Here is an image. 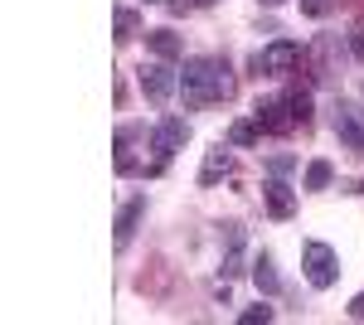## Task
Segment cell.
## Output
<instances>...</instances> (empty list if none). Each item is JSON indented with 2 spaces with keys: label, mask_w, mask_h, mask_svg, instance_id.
Returning a JSON list of instances; mask_svg holds the SVG:
<instances>
[{
  "label": "cell",
  "mask_w": 364,
  "mask_h": 325,
  "mask_svg": "<svg viewBox=\"0 0 364 325\" xmlns=\"http://www.w3.org/2000/svg\"><path fill=\"white\" fill-rule=\"evenodd\" d=\"M233 68L228 58H185V73H180V92H185V107H204V102H228L233 97Z\"/></svg>",
  "instance_id": "6da1fadb"
},
{
  "label": "cell",
  "mask_w": 364,
  "mask_h": 325,
  "mask_svg": "<svg viewBox=\"0 0 364 325\" xmlns=\"http://www.w3.org/2000/svg\"><path fill=\"white\" fill-rule=\"evenodd\" d=\"M301 272H306V282L316 287V292H331L340 282V257L331 243H301Z\"/></svg>",
  "instance_id": "7a4b0ae2"
},
{
  "label": "cell",
  "mask_w": 364,
  "mask_h": 325,
  "mask_svg": "<svg viewBox=\"0 0 364 325\" xmlns=\"http://www.w3.org/2000/svg\"><path fill=\"white\" fill-rule=\"evenodd\" d=\"M306 58H311V82H336L340 58H345L340 34H316V44L306 49Z\"/></svg>",
  "instance_id": "3957f363"
},
{
  "label": "cell",
  "mask_w": 364,
  "mask_h": 325,
  "mask_svg": "<svg viewBox=\"0 0 364 325\" xmlns=\"http://www.w3.org/2000/svg\"><path fill=\"white\" fill-rule=\"evenodd\" d=\"M175 87H180V78H175V68H170L166 58H156V63H141V92H146V102H170L175 97Z\"/></svg>",
  "instance_id": "277c9868"
},
{
  "label": "cell",
  "mask_w": 364,
  "mask_h": 325,
  "mask_svg": "<svg viewBox=\"0 0 364 325\" xmlns=\"http://www.w3.org/2000/svg\"><path fill=\"white\" fill-rule=\"evenodd\" d=\"M336 136L350 156H364V112L355 102H336Z\"/></svg>",
  "instance_id": "5b68a950"
},
{
  "label": "cell",
  "mask_w": 364,
  "mask_h": 325,
  "mask_svg": "<svg viewBox=\"0 0 364 325\" xmlns=\"http://www.w3.org/2000/svg\"><path fill=\"white\" fill-rule=\"evenodd\" d=\"M262 54H267V78H287V73H296L306 63V49L296 39H272Z\"/></svg>",
  "instance_id": "8992f818"
},
{
  "label": "cell",
  "mask_w": 364,
  "mask_h": 325,
  "mask_svg": "<svg viewBox=\"0 0 364 325\" xmlns=\"http://www.w3.org/2000/svg\"><path fill=\"white\" fill-rule=\"evenodd\" d=\"M185 141H190V122H185V117H166V122L151 132V151H156V161H170Z\"/></svg>",
  "instance_id": "52a82bcc"
},
{
  "label": "cell",
  "mask_w": 364,
  "mask_h": 325,
  "mask_svg": "<svg viewBox=\"0 0 364 325\" xmlns=\"http://www.w3.org/2000/svg\"><path fill=\"white\" fill-rule=\"evenodd\" d=\"M252 117L262 122V132H272V136H287L291 127H296V117H291V102H287V97H257Z\"/></svg>",
  "instance_id": "ba28073f"
},
{
  "label": "cell",
  "mask_w": 364,
  "mask_h": 325,
  "mask_svg": "<svg viewBox=\"0 0 364 325\" xmlns=\"http://www.w3.org/2000/svg\"><path fill=\"white\" fill-rule=\"evenodd\" d=\"M262 204L272 218H291L296 214V190L287 185V175H267L262 180Z\"/></svg>",
  "instance_id": "9c48e42d"
},
{
  "label": "cell",
  "mask_w": 364,
  "mask_h": 325,
  "mask_svg": "<svg viewBox=\"0 0 364 325\" xmlns=\"http://www.w3.org/2000/svg\"><path fill=\"white\" fill-rule=\"evenodd\" d=\"M228 175H233V151L219 141V146L204 156V165H199V190H214L219 180H228Z\"/></svg>",
  "instance_id": "30bf717a"
},
{
  "label": "cell",
  "mask_w": 364,
  "mask_h": 325,
  "mask_svg": "<svg viewBox=\"0 0 364 325\" xmlns=\"http://www.w3.org/2000/svg\"><path fill=\"white\" fill-rule=\"evenodd\" d=\"M146 49L156 58H166V63H175V58H185V39L175 29H146Z\"/></svg>",
  "instance_id": "8fae6325"
},
{
  "label": "cell",
  "mask_w": 364,
  "mask_h": 325,
  "mask_svg": "<svg viewBox=\"0 0 364 325\" xmlns=\"http://www.w3.org/2000/svg\"><path fill=\"white\" fill-rule=\"evenodd\" d=\"M146 218V194H136V199H127L122 209H117V247L132 243V233H136V223Z\"/></svg>",
  "instance_id": "7c38bea8"
},
{
  "label": "cell",
  "mask_w": 364,
  "mask_h": 325,
  "mask_svg": "<svg viewBox=\"0 0 364 325\" xmlns=\"http://www.w3.org/2000/svg\"><path fill=\"white\" fill-rule=\"evenodd\" d=\"M252 282H257V292H262V297H277V292H282L277 257H272V252H257V257H252Z\"/></svg>",
  "instance_id": "4fadbf2b"
},
{
  "label": "cell",
  "mask_w": 364,
  "mask_h": 325,
  "mask_svg": "<svg viewBox=\"0 0 364 325\" xmlns=\"http://www.w3.org/2000/svg\"><path fill=\"white\" fill-rule=\"evenodd\" d=\"M287 102H291L296 127H311V122H316V112H311V82H291V87H287Z\"/></svg>",
  "instance_id": "5bb4252c"
},
{
  "label": "cell",
  "mask_w": 364,
  "mask_h": 325,
  "mask_svg": "<svg viewBox=\"0 0 364 325\" xmlns=\"http://www.w3.org/2000/svg\"><path fill=\"white\" fill-rule=\"evenodd\" d=\"M257 141H262V122H257V117L228 127V146H257Z\"/></svg>",
  "instance_id": "9a60e30c"
},
{
  "label": "cell",
  "mask_w": 364,
  "mask_h": 325,
  "mask_svg": "<svg viewBox=\"0 0 364 325\" xmlns=\"http://www.w3.org/2000/svg\"><path fill=\"white\" fill-rule=\"evenodd\" d=\"M331 180H336V165L331 161H311L306 165V190H331Z\"/></svg>",
  "instance_id": "2e32d148"
},
{
  "label": "cell",
  "mask_w": 364,
  "mask_h": 325,
  "mask_svg": "<svg viewBox=\"0 0 364 325\" xmlns=\"http://www.w3.org/2000/svg\"><path fill=\"white\" fill-rule=\"evenodd\" d=\"M136 29H141L136 10H132V5H117V44H127V39H132Z\"/></svg>",
  "instance_id": "e0dca14e"
},
{
  "label": "cell",
  "mask_w": 364,
  "mask_h": 325,
  "mask_svg": "<svg viewBox=\"0 0 364 325\" xmlns=\"http://www.w3.org/2000/svg\"><path fill=\"white\" fill-rule=\"evenodd\" d=\"M219 272H224V282H228V277H238V272H243V247H224V267H219Z\"/></svg>",
  "instance_id": "ac0fdd59"
},
{
  "label": "cell",
  "mask_w": 364,
  "mask_h": 325,
  "mask_svg": "<svg viewBox=\"0 0 364 325\" xmlns=\"http://www.w3.org/2000/svg\"><path fill=\"white\" fill-rule=\"evenodd\" d=\"M238 321H243V325H267V321H272V306H262V301H257V306H248Z\"/></svg>",
  "instance_id": "d6986e66"
},
{
  "label": "cell",
  "mask_w": 364,
  "mask_h": 325,
  "mask_svg": "<svg viewBox=\"0 0 364 325\" xmlns=\"http://www.w3.org/2000/svg\"><path fill=\"white\" fill-rule=\"evenodd\" d=\"M336 10V0H301V15H311V20H326Z\"/></svg>",
  "instance_id": "ffe728a7"
},
{
  "label": "cell",
  "mask_w": 364,
  "mask_h": 325,
  "mask_svg": "<svg viewBox=\"0 0 364 325\" xmlns=\"http://www.w3.org/2000/svg\"><path fill=\"white\" fill-rule=\"evenodd\" d=\"M267 170H272V175H291V170H296V156H287V151H277V156L267 161Z\"/></svg>",
  "instance_id": "44dd1931"
},
{
  "label": "cell",
  "mask_w": 364,
  "mask_h": 325,
  "mask_svg": "<svg viewBox=\"0 0 364 325\" xmlns=\"http://www.w3.org/2000/svg\"><path fill=\"white\" fill-rule=\"evenodd\" d=\"M219 243H224V247H243V223H224Z\"/></svg>",
  "instance_id": "7402d4cb"
},
{
  "label": "cell",
  "mask_w": 364,
  "mask_h": 325,
  "mask_svg": "<svg viewBox=\"0 0 364 325\" xmlns=\"http://www.w3.org/2000/svg\"><path fill=\"white\" fill-rule=\"evenodd\" d=\"M345 39H350V54H355V58H360V63H364V20H360V25H355V29H350Z\"/></svg>",
  "instance_id": "603a6c76"
},
{
  "label": "cell",
  "mask_w": 364,
  "mask_h": 325,
  "mask_svg": "<svg viewBox=\"0 0 364 325\" xmlns=\"http://www.w3.org/2000/svg\"><path fill=\"white\" fill-rule=\"evenodd\" d=\"M350 316H355V321H364V292L355 301H350Z\"/></svg>",
  "instance_id": "cb8c5ba5"
},
{
  "label": "cell",
  "mask_w": 364,
  "mask_h": 325,
  "mask_svg": "<svg viewBox=\"0 0 364 325\" xmlns=\"http://www.w3.org/2000/svg\"><path fill=\"white\" fill-rule=\"evenodd\" d=\"M257 5H282V0H257Z\"/></svg>",
  "instance_id": "d4e9b609"
},
{
  "label": "cell",
  "mask_w": 364,
  "mask_h": 325,
  "mask_svg": "<svg viewBox=\"0 0 364 325\" xmlns=\"http://www.w3.org/2000/svg\"><path fill=\"white\" fill-rule=\"evenodd\" d=\"M190 5H214V0H190Z\"/></svg>",
  "instance_id": "484cf974"
},
{
  "label": "cell",
  "mask_w": 364,
  "mask_h": 325,
  "mask_svg": "<svg viewBox=\"0 0 364 325\" xmlns=\"http://www.w3.org/2000/svg\"><path fill=\"white\" fill-rule=\"evenodd\" d=\"M151 5H170V0H151Z\"/></svg>",
  "instance_id": "4316f807"
}]
</instances>
